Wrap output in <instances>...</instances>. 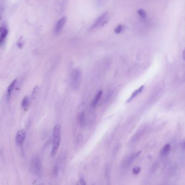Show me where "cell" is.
<instances>
[{
	"mask_svg": "<svg viewBox=\"0 0 185 185\" xmlns=\"http://www.w3.org/2000/svg\"><path fill=\"white\" fill-rule=\"evenodd\" d=\"M30 171L35 176L41 178L43 174V167L40 158L35 156L31 159L30 165Z\"/></svg>",
	"mask_w": 185,
	"mask_h": 185,
	"instance_id": "6da1fadb",
	"label": "cell"
},
{
	"mask_svg": "<svg viewBox=\"0 0 185 185\" xmlns=\"http://www.w3.org/2000/svg\"><path fill=\"white\" fill-rule=\"evenodd\" d=\"M61 141V128L59 125H57L53 128L52 133V147L51 155L54 156L59 148Z\"/></svg>",
	"mask_w": 185,
	"mask_h": 185,
	"instance_id": "7a4b0ae2",
	"label": "cell"
},
{
	"mask_svg": "<svg viewBox=\"0 0 185 185\" xmlns=\"http://www.w3.org/2000/svg\"><path fill=\"white\" fill-rule=\"evenodd\" d=\"M81 73L79 69H75L71 74V86L74 90H77L81 86Z\"/></svg>",
	"mask_w": 185,
	"mask_h": 185,
	"instance_id": "3957f363",
	"label": "cell"
},
{
	"mask_svg": "<svg viewBox=\"0 0 185 185\" xmlns=\"http://www.w3.org/2000/svg\"><path fill=\"white\" fill-rule=\"evenodd\" d=\"M109 20V14L108 12L107 11L104 12L94 21V24H92V25L91 27V29L95 30L103 27L108 22Z\"/></svg>",
	"mask_w": 185,
	"mask_h": 185,
	"instance_id": "277c9868",
	"label": "cell"
},
{
	"mask_svg": "<svg viewBox=\"0 0 185 185\" xmlns=\"http://www.w3.org/2000/svg\"><path fill=\"white\" fill-rule=\"evenodd\" d=\"M141 153V151L137 152L128 155L127 157H125L122 162L121 166L122 168L127 169L129 168L132 165V164L134 162L135 160L140 155Z\"/></svg>",
	"mask_w": 185,
	"mask_h": 185,
	"instance_id": "5b68a950",
	"label": "cell"
},
{
	"mask_svg": "<svg viewBox=\"0 0 185 185\" xmlns=\"http://www.w3.org/2000/svg\"><path fill=\"white\" fill-rule=\"evenodd\" d=\"M25 139H26L25 131L23 130H19L17 132L15 136V141L16 145L19 147H22V145H24Z\"/></svg>",
	"mask_w": 185,
	"mask_h": 185,
	"instance_id": "8992f818",
	"label": "cell"
},
{
	"mask_svg": "<svg viewBox=\"0 0 185 185\" xmlns=\"http://www.w3.org/2000/svg\"><path fill=\"white\" fill-rule=\"evenodd\" d=\"M66 21H67L66 16H63L58 21L57 23L55 24L54 30L55 34H59L62 32V29L64 28Z\"/></svg>",
	"mask_w": 185,
	"mask_h": 185,
	"instance_id": "52a82bcc",
	"label": "cell"
},
{
	"mask_svg": "<svg viewBox=\"0 0 185 185\" xmlns=\"http://www.w3.org/2000/svg\"><path fill=\"white\" fill-rule=\"evenodd\" d=\"M8 34V30L7 27L4 25H2L0 28V45L2 46L4 43L5 40Z\"/></svg>",
	"mask_w": 185,
	"mask_h": 185,
	"instance_id": "ba28073f",
	"label": "cell"
},
{
	"mask_svg": "<svg viewBox=\"0 0 185 185\" xmlns=\"http://www.w3.org/2000/svg\"><path fill=\"white\" fill-rule=\"evenodd\" d=\"M67 0H56V8L59 13H62L66 7Z\"/></svg>",
	"mask_w": 185,
	"mask_h": 185,
	"instance_id": "9c48e42d",
	"label": "cell"
},
{
	"mask_svg": "<svg viewBox=\"0 0 185 185\" xmlns=\"http://www.w3.org/2000/svg\"><path fill=\"white\" fill-rule=\"evenodd\" d=\"M102 90H99V92H98L96 94V95L95 96V97L93 99L92 101L91 102L92 108H95V107H96L97 106L98 102L99 101V100H100V98L102 97Z\"/></svg>",
	"mask_w": 185,
	"mask_h": 185,
	"instance_id": "30bf717a",
	"label": "cell"
},
{
	"mask_svg": "<svg viewBox=\"0 0 185 185\" xmlns=\"http://www.w3.org/2000/svg\"><path fill=\"white\" fill-rule=\"evenodd\" d=\"M144 88V86H141L140 87L138 88L137 90H135L132 94L130 96V98H129V99L127 100V102H130V101H132L134 99L136 98L137 96L139 95L142 92Z\"/></svg>",
	"mask_w": 185,
	"mask_h": 185,
	"instance_id": "8fae6325",
	"label": "cell"
},
{
	"mask_svg": "<svg viewBox=\"0 0 185 185\" xmlns=\"http://www.w3.org/2000/svg\"><path fill=\"white\" fill-rule=\"evenodd\" d=\"M16 82H17V80H15L10 84V85L9 86L8 89H7V97L8 99L11 98V94L13 92L14 88H15Z\"/></svg>",
	"mask_w": 185,
	"mask_h": 185,
	"instance_id": "7c38bea8",
	"label": "cell"
},
{
	"mask_svg": "<svg viewBox=\"0 0 185 185\" xmlns=\"http://www.w3.org/2000/svg\"><path fill=\"white\" fill-rule=\"evenodd\" d=\"M170 146L169 144H166L164 146V147L162 148L160 152V155L162 156H165L167 155H168V153L170 151Z\"/></svg>",
	"mask_w": 185,
	"mask_h": 185,
	"instance_id": "4fadbf2b",
	"label": "cell"
},
{
	"mask_svg": "<svg viewBox=\"0 0 185 185\" xmlns=\"http://www.w3.org/2000/svg\"><path fill=\"white\" fill-rule=\"evenodd\" d=\"M21 104L22 108L24 109L25 111H26L29 106V104H30V99L27 96L24 98V99L22 101Z\"/></svg>",
	"mask_w": 185,
	"mask_h": 185,
	"instance_id": "5bb4252c",
	"label": "cell"
},
{
	"mask_svg": "<svg viewBox=\"0 0 185 185\" xmlns=\"http://www.w3.org/2000/svg\"><path fill=\"white\" fill-rule=\"evenodd\" d=\"M86 117H85V113L84 112H81V113H80V114L79 115V123L81 126L85 125L86 124Z\"/></svg>",
	"mask_w": 185,
	"mask_h": 185,
	"instance_id": "9a60e30c",
	"label": "cell"
},
{
	"mask_svg": "<svg viewBox=\"0 0 185 185\" xmlns=\"http://www.w3.org/2000/svg\"><path fill=\"white\" fill-rule=\"evenodd\" d=\"M137 13H138V15L140 16V17L142 20H146L147 19V14L146 12L145 11L142 9H140L137 11Z\"/></svg>",
	"mask_w": 185,
	"mask_h": 185,
	"instance_id": "2e32d148",
	"label": "cell"
},
{
	"mask_svg": "<svg viewBox=\"0 0 185 185\" xmlns=\"http://www.w3.org/2000/svg\"><path fill=\"white\" fill-rule=\"evenodd\" d=\"M143 132H144V130H142L140 132H137V133H136V135H134V137H133L132 139V142H136V141L138 140V139L140 138L141 136L142 135Z\"/></svg>",
	"mask_w": 185,
	"mask_h": 185,
	"instance_id": "e0dca14e",
	"label": "cell"
},
{
	"mask_svg": "<svg viewBox=\"0 0 185 185\" xmlns=\"http://www.w3.org/2000/svg\"><path fill=\"white\" fill-rule=\"evenodd\" d=\"M124 26L122 24H119L115 28L114 32L116 34H120L123 30Z\"/></svg>",
	"mask_w": 185,
	"mask_h": 185,
	"instance_id": "ac0fdd59",
	"label": "cell"
},
{
	"mask_svg": "<svg viewBox=\"0 0 185 185\" xmlns=\"http://www.w3.org/2000/svg\"><path fill=\"white\" fill-rule=\"evenodd\" d=\"M76 185H86V183L84 178H81L77 181Z\"/></svg>",
	"mask_w": 185,
	"mask_h": 185,
	"instance_id": "d6986e66",
	"label": "cell"
},
{
	"mask_svg": "<svg viewBox=\"0 0 185 185\" xmlns=\"http://www.w3.org/2000/svg\"><path fill=\"white\" fill-rule=\"evenodd\" d=\"M141 172V168L139 167H134L132 170V172L134 174L137 175L138 174Z\"/></svg>",
	"mask_w": 185,
	"mask_h": 185,
	"instance_id": "ffe728a7",
	"label": "cell"
},
{
	"mask_svg": "<svg viewBox=\"0 0 185 185\" xmlns=\"http://www.w3.org/2000/svg\"><path fill=\"white\" fill-rule=\"evenodd\" d=\"M17 45V46H18V47H19V48H20L22 47L23 45H24V41H22V39L21 38H20L19 40L18 41Z\"/></svg>",
	"mask_w": 185,
	"mask_h": 185,
	"instance_id": "44dd1931",
	"label": "cell"
},
{
	"mask_svg": "<svg viewBox=\"0 0 185 185\" xmlns=\"http://www.w3.org/2000/svg\"><path fill=\"white\" fill-rule=\"evenodd\" d=\"M38 88L37 87L34 88V90H33V93H32V97H33V99L35 98V96H36V93H37V92H38Z\"/></svg>",
	"mask_w": 185,
	"mask_h": 185,
	"instance_id": "7402d4cb",
	"label": "cell"
},
{
	"mask_svg": "<svg viewBox=\"0 0 185 185\" xmlns=\"http://www.w3.org/2000/svg\"><path fill=\"white\" fill-rule=\"evenodd\" d=\"M183 60L185 61V48L183 49Z\"/></svg>",
	"mask_w": 185,
	"mask_h": 185,
	"instance_id": "603a6c76",
	"label": "cell"
},
{
	"mask_svg": "<svg viewBox=\"0 0 185 185\" xmlns=\"http://www.w3.org/2000/svg\"><path fill=\"white\" fill-rule=\"evenodd\" d=\"M103 1H104V0H97V2H98V4H101V3H102Z\"/></svg>",
	"mask_w": 185,
	"mask_h": 185,
	"instance_id": "cb8c5ba5",
	"label": "cell"
},
{
	"mask_svg": "<svg viewBox=\"0 0 185 185\" xmlns=\"http://www.w3.org/2000/svg\"><path fill=\"white\" fill-rule=\"evenodd\" d=\"M39 185H43V184H39Z\"/></svg>",
	"mask_w": 185,
	"mask_h": 185,
	"instance_id": "d4e9b609",
	"label": "cell"
}]
</instances>
